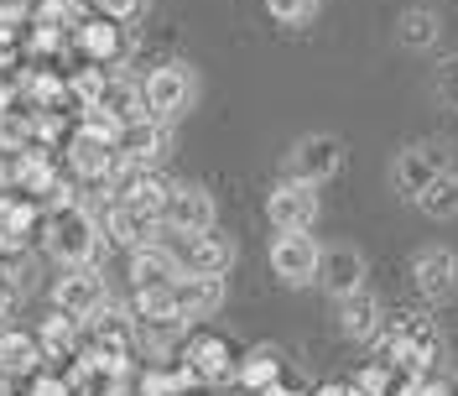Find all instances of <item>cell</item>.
Listing matches in <instances>:
<instances>
[{"label":"cell","instance_id":"obj_1","mask_svg":"<svg viewBox=\"0 0 458 396\" xmlns=\"http://www.w3.org/2000/svg\"><path fill=\"white\" fill-rule=\"evenodd\" d=\"M375 344H380V355H386L391 366L411 370V375H432L437 349H443L437 329H432L428 318H417V313H391V318H380Z\"/></svg>","mask_w":458,"mask_h":396},{"label":"cell","instance_id":"obj_35","mask_svg":"<svg viewBox=\"0 0 458 396\" xmlns=\"http://www.w3.org/2000/svg\"><path fill=\"white\" fill-rule=\"evenodd\" d=\"M31 396H73L63 375H31Z\"/></svg>","mask_w":458,"mask_h":396},{"label":"cell","instance_id":"obj_18","mask_svg":"<svg viewBox=\"0 0 458 396\" xmlns=\"http://www.w3.org/2000/svg\"><path fill=\"white\" fill-rule=\"evenodd\" d=\"M339 303V334L344 340H354V344H375V334H380V297L375 292H349V297H334Z\"/></svg>","mask_w":458,"mask_h":396},{"label":"cell","instance_id":"obj_12","mask_svg":"<svg viewBox=\"0 0 458 396\" xmlns=\"http://www.w3.org/2000/svg\"><path fill=\"white\" fill-rule=\"evenodd\" d=\"M411 287L428 297V303H443V297H454L458 287V255L448 245H428V251L411 255Z\"/></svg>","mask_w":458,"mask_h":396},{"label":"cell","instance_id":"obj_39","mask_svg":"<svg viewBox=\"0 0 458 396\" xmlns=\"http://www.w3.org/2000/svg\"><path fill=\"white\" fill-rule=\"evenodd\" d=\"M313 396H354L349 386H323V392H313Z\"/></svg>","mask_w":458,"mask_h":396},{"label":"cell","instance_id":"obj_11","mask_svg":"<svg viewBox=\"0 0 458 396\" xmlns=\"http://www.w3.org/2000/svg\"><path fill=\"white\" fill-rule=\"evenodd\" d=\"M365 251L360 245H323L318 255V282L328 297H349V292H360L365 287Z\"/></svg>","mask_w":458,"mask_h":396},{"label":"cell","instance_id":"obj_5","mask_svg":"<svg viewBox=\"0 0 458 396\" xmlns=\"http://www.w3.org/2000/svg\"><path fill=\"white\" fill-rule=\"evenodd\" d=\"M344 172V142L328 131L313 136H297V146L286 151V177H302V183H328Z\"/></svg>","mask_w":458,"mask_h":396},{"label":"cell","instance_id":"obj_37","mask_svg":"<svg viewBox=\"0 0 458 396\" xmlns=\"http://www.w3.org/2000/svg\"><path fill=\"white\" fill-rule=\"evenodd\" d=\"M16 68V37H0V73Z\"/></svg>","mask_w":458,"mask_h":396},{"label":"cell","instance_id":"obj_21","mask_svg":"<svg viewBox=\"0 0 458 396\" xmlns=\"http://www.w3.org/2000/svg\"><path fill=\"white\" fill-rule=\"evenodd\" d=\"M396 42L406 53H432L437 42H443V22H437V11L428 5H406L396 22Z\"/></svg>","mask_w":458,"mask_h":396},{"label":"cell","instance_id":"obj_16","mask_svg":"<svg viewBox=\"0 0 458 396\" xmlns=\"http://www.w3.org/2000/svg\"><path fill=\"white\" fill-rule=\"evenodd\" d=\"M31 225H37V198L11 188L0 194V255H21L31 245Z\"/></svg>","mask_w":458,"mask_h":396},{"label":"cell","instance_id":"obj_17","mask_svg":"<svg viewBox=\"0 0 458 396\" xmlns=\"http://www.w3.org/2000/svg\"><path fill=\"white\" fill-rule=\"evenodd\" d=\"M120 157H125L131 168H157V162L167 157V125L151 120V115L131 120V125L120 131Z\"/></svg>","mask_w":458,"mask_h":396},{"label":"cell","instance_id":"obj_25","mask_svg":"<svg viewBox=\"0 0 458 396\" xmlns=\"http://www.w3.org/2000/svg\"><path fill=\"white\" fill-rule=\"evenodd\" d=\"M99 110H110L120 125H131V120H141L146 115V99H141V84H131V79H114L105 84V99H99Z\"/></svg>","mask_w":458,"mask_h":396},{"label":"cell","instance_id":"obj_8","mask_svg":"<svg viewBox=\"0 0 458 396\" xmlns=\"http://www.w3.org/2000/svg\"><path fill=\"white\" fill-rule=\"evenodd\" d=\"M162 229H172V235L214 229V194L199 183H172L167 198H162Z\"/></svg>","mask_w":458,"mask_h":396},{"label":"cell","instance_id":"obj_15","mask_svg":"<svg viewBox=\"0 0 458 396\" xmlns=\"http://www.w3.org/2000/svg\"><path fill=\"white\" fill-rule=\"evenodd\" d=\"M182 271H203V277H225L229 266H234V245H229V235L219 229H199V235H182Z\"/></svg>","mask_w":458,"mask_h":396},{"label":"cell","instance_id":"obj_24","mask_svg":"<svg viewBox=\"0 0 458 396\" xmlns=\"http://www.w3.org/2000/svg\"><path fill=\"white\" fill-rule=\"evenodd\" d=\"M84 323L79 318H68V313H47L42 323H37V344H42V360H63L68 349H73V334H79Z\"/></svg>","mask_w":458,"mask_h":396},{"label":"cell","instance_id":"obj_7","mask_svg":"<svg viewBox=\"0 0 458 396\" xmlns=\"http://www.w3.org/2000/svg\"><path fill=\"white\" fill-rule=\"evenodd\" d=\"M105 303H110V287L94 271V261L89 266H68V277H57V287H53V308L79 318V323H89Z\"/></svg>","mask_w":458,"mask_h":396},{"label":"cell","instance_id":"obj_3","mask_svg":"<svg viewBox=\"0 0 458 396\" xmlns=\"http://www.w3.org/2000/svg\"><path fill=\"white\" fill-rule=\"evenodd\" d=\"M458 157L448 142H417V146H401L396 162H391V188H396L406 203H417V198L428 194L432 183H437V172H448Z\"/></svg>","mask_w":458,"mask_h":396},{"label":"cell","instance_id":"obj_36","mask_svg":"<svg viewBox=\"0 0 458 396\" xmlns=\"http://www.w3.org/2000/svg\"><path fill=\"white\" fill-rule=\"evenodd\" d=\"M422 396H458V375H422Z\"/></svg>","mask_w":458,"mask_h":396},{"label":"cell","instance_id":"obj_19","mask_svg":"<svg viewBox=\"0 0 458 396\" xmlns=\"http://www.w3.org/2000/svg\"><path fill=\"white\" fill-rule=\"evenodd\" d=\"M177 271H182V261H177V251L162 245V240H151V245H136V251H131V287L177 282Z\"/></svg>","mask_w":458,"mask_h":396},{"label":"cell","instance_id":"obj_9","mask_svg":"<svg viewBox=\"0 0 458 396\" xmlns=\"http://www.w3.org/2000/svg\"><path fill=\"white\" fill-rule=\"evenodd\" d=\"M266 220H271L276 229H313V220H318V183L282 177V183L266 194Z\"/></svg>","mask_w":458,"mask_h":396},{"label":"cell","instance_id":"obj_30","mask_svg":"<svg viewBox=\"0 0 458 396\" xmlns=\"http://www.w3.org/2000/svg\"><path fill=\"white\" fill-rule=\"evenodd\" d=\"M349 392H354V396H386V392H391V366H386V360L365 366L354 381H349Z\"/></svg>","mask_w":458,"mask_h":396},{"label":"cell","instance_id":"obj_26","mask_svg":"<svg viewBox=\"0 0 458 396\" xmlns=\"http://www.w3.org/2000/svg\"><path fill=\"white\" fill-rule=\"evenodd\" d=\"M417 203H422L428 220H458V162L448 172H437V183H432Z\"/></svg>","mask_w":458,"mask_h":396},{"label":"cell","instance_id":"obj_33","mask_svg":"<svg viewBox=\"0 0 458 396\" xmlns=\"http://www.w3.org/2000/svg\"><path fill=\"white\" fill-rule=\"evenodd\" d=\"M94 11H99V16H110V22H120V27H125V22H136V16L146 11V0H94Z\"/></svg>","mask_w":458,"mask_h":396},{"label":"cell","instance_id":"obj_14","mask_svg":"<svg viewBox=\"0 0 458 396\" xmlns=\"http://www.w3.org/2000/svg\"><path fill=\"white\" fill-rule=\"evenodd\" d=\"M172 297H177V318H182V323H193V318H214V313H219V303H225V277L177 271Z\"/></svg>","mask_w":458,"mask_h":396},{"label":"cell","instance_id":"obj_34","mask_svg":"<svg viewBox=\"0 0 458 396\" xmlns=\"http://www.w3.org/2000/svg\"><path fill=\"white\" fill-rule=\"evenodd\" d=\"M16 297H21V287H16V271H0V318H11Z\"/></svg>","mask_w":458,"mask_h":396},{"label":"cell","instance_id":"obj_10","mask_svg":"<svg viewBox=\"0 0 458 396\" xmlns=\"http://www.w3.org/2000/svg\"><path fill=\"white\" fill-rule=\"evenodd\" d=\"M99 229H105V240H114L120 251H136V245H151L162 235V214H146V209L125 203V198H110Z\"/></svg>","mask_w":458,"mask_h":396},{"label":"cell","instance_id":"obj_6","mask_svg":"<svg viewBox=\"0 0 458 396\" xmlns=\"http://www.w3.org/2000/svg\"><path fill=\"white\" fill-rule=\"evenodd\" d=\"M318 255H323V245L308 229H276V240H271V271L286 287H308V282H318Z\"/></svg>","mask_w":458,"mask_h":396},{"label":"cell","instance_id":"obj_4","mask_svg":"<svg viewBox=\"0 0 458 396\" xmlns=\"http://www.w3.org/2000/svg\"><path fill=\"white\" fill-rule=\"evenodd\" d=\"M193 94H199V79H193V68H188V63H157V68L141 79L146 115H151V120H162V125H172L177 115L188 110V105H193Z\"/></svg>","mask_w":458,"mask_h":396},{"label":"cell","instance_id":"obj_31","mask_svg":"<svg viewBox=\"0 0 458 396\" xmlns=\"http://www.w3.org/2000/svg\"><path fill=\"white\" fill-rule=\"evenodd\" d=\"M432 94H437V105H443V110H454V115H458V57H443V63H437Z\"/></svg>","mask_w":458,"mask_h":396},{"label":"cell","instance_id":"obj_22","mask_svg":"<svg viewBox=\"0 0 458 396\" xmlns=\"http://www.w3.org/2000/svg\"><path fill=\"white\" fill-rule=\"evenodd\" d=\"M234 375H240V386H245V392H266L271 381H282V375H286L282 349H276V344H256V349H245Z\"/></svg>","mask_w":458,"mask_h":396},{"label":"cell","instance_id":"obj_29","mask_svg":"<svg viewBox=\"0 0 458 396\" xmlns=\"http://www.w3.org/2000/svg\"><path fill=\"white\" fill-rule=\"evenodd\" d=\"M266 16L276 27H308L318 16V0H266Z\"/></svg>","mask_w":458,"mask_h":396},{"label":"cell","instance_id":"obj_13","mask_svg":"<svg viewBox=\"0 0 458 396\" xmlns=\"http://www.w3.org/2000/svg\"><path fill=\"white\" fill-rule=\"evenodd\" d=\"M182 366L193 370L199 386H219V381H229V375L240 370V355H234V344L219 340V334H199V340L182 349Z\"/></svg>","mask_w":458,"mask_h":396},{"label":"cell","instance_id":"obj_38","mask_svg":"<svg viewBox=\"0 0 458 396\" xmlns=\"http://www.w3.org/2000/svg\"><path fill=\"white\" fill-rule=\"evenodd\" d=\"M11 188H16V162L0 157V194H11Z\"/></svg>","mask_w":458,"mask_h":396},{"label":"cell","instance_id":"obj_32","mask_svg":"<svg viewBox=\"0 0 458 396\" xmlns=\"http://www.w3.org/2000/svg\"><path fill=\"white\" fill-rule=\"evenodd\" d=\"M31 27V5L27 0H0V37H16Z\"/></svg>","mask_w":458,"mask_h":396},{"label":"cell","instance_id":"obj_2","mask_svg":"<svg viewBox=\"0 0 458 396\" xmlns=\"http://www.w3.org/2000/svg\"><path fill=\"white\" fill-rule=\"evenodd\" d=\"M99 220L89 214L84 203H53V214H47V225H42V245L53 255L57 266H89L94 251H99Z\"/></svg>","mask_w":458,"mask_h":396},{"label":"cell","instance_id":"obj_20","mask_svg":"<svg viewBox=\"0 0 458 396\" xmlns=\"http://www.w3.org/2000/svg\"><path fill=\"white\" fill-rule=\"evenodd\" d=\"M73 42H79V53H84L89 63H114V57L125 53V31H120V22H110V16L79 22V27H73Z\"/></svg>","mask_w":458,"mask_h":396},{"label":"cell","instance_id":"obj_28","mask_svg":"<svg viewBox=\"0 0 458 396\" xmlns=\"http://www.w3.org/2000/svg\"><path fill=\"white\" fill-rule=\"evenodd\" d=\"M31 27H53V31L79 27V0H42V5H31Z\"/></svg>","mask_w":458,"mask_h":396},{"label":"cell","instance_id":"obj_27","mask_svg":"<svg viewBox=\"0 0 458 396\" xmlns=\"http://www.w3.org/2000/svg\"><path fill=\"white\" fill-rule=\"evenodd\" d=\"M105 84H110L105 63H89V68H79V73L68 79V94H73V105H79V110H89V105H99V99H105Z\"/></svg>","mask_w":458,"mask_h":396},{"label":"cell","instance_id":"obj_23","mask_svg":"<svg viewBox=\"0 0 458 396\" xmlns=\"http://www.w3.org/2000/svg\"><path fill=\"white\" fill-rule=\"evenodd\" d=\"M42 360V344L37 334H21V329H0V375H31Z\"/></svg>","mask_w":458,"mask_h":396},{"label":"cell","instance_id":"obj_40","mask_svg":"<svg viewBox=\"0 0 458 396\" xmlns=\"http://www.w3.org/2000/svg\"><path fill=\"white\" fill-rule=\"evenodd\" d=\"M454 344H458V334H454Z\"/></svg>","mask_w":458,"mask_h":396}]
</instances>
